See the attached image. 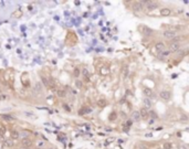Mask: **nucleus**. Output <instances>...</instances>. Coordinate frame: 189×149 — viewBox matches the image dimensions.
<instances>
[{"label":"nucleus","instance_id":"f3484780","mask_svg":"<svg viewBox=\"0 0 189 149\" xmlns=\"http://www.w3.org/2000/svg\"><path fill=\"white\" fill-rule=\"evenodd\" d=\"M13 146V140L12 139H6L4 141V147H8V148H10V147H12Z\"/></svg>","mask_w":189,"mask_h":149},{"label":"nucleus","instance_id":"bb28decb","mask_svg":"<svg viewBox=\"0 0 189 149\" xmlns=\"http://www.w3.org/2000/svg\"><path fill=\"white\" fill-rule=\"evenodd\" d=\"M132 124H133V123H132V120H127V122H125V124H124V127H125V128H126V127H131V126H132Z\"/></svg>","mask_w":189,"mask_h":149},{"label":"nucleus","instance_id":"dca6fc26","mask_svg":"<svg viewBox=\"0 0 189 149\" xmlns=\"http://www.w3.org/2000/svg\"><path fill=\"white\" fill-rule=\"evenodd\" d=\"M1 118L6 122H12L13 120V116L12 115H9V114H2L1 115Z\"/></svg>","mask_w":189,"mask_h":149},{"label":"nucleus","instance_id":"4be33fe9","mask_svg":"<svg viewBox=\"0 0 189 149\" xmlns=\"http://www.w3.org/2000/svg\"><path fill=\"white\" fill-rule=\"evenodd\" d=\"M127 75H128V67H127V66H124V67H123V73H122V76H123V78H125Z\"/></svg>","mask_w":189,"mask_h":149},{"label":"nucleus","instance_id":"2f4dec72","mask_svg":"<svg viewBox=\"0 0 189 149\" xmlns=\"http://www.w3.org/2000/svg\"><path fill=\"white\" fill-rule=\"evenodd\" d=\"M63 108L65 109V110H68V112H71V108H70V107L66 105V104H63Z\"/></svg>","mask_w":189,"mask_h":149},{"label":"nucleus","instance_id":"a211bd4d","mask_svg":"<svg viewBox=\"0 0 189 149\" xmlns=\"http://www.w3.org/2000/svg\"><path fill=\"white\" fill-rule=\"evenodd\" d=\"M169 54H170V51H169V50H164V51L160 52V54L158 55V58L164 59V58H166V56H168Z\"/></svg>","mask_w":189,"mask_h":149},{"label":"nucleus","instance_id":"c85d7f7f","mask_svg":"<svg viewBox=\"0 0 189 149\" xmlns=\"http://www.w3.org/2000/svg\"><path fill=\"white\" fill-rule=\"evenodd\" d=\"M75 84H76V87L77 88H82V85H83V84H82V82H81L80 80L75 81Z\"/></svg>","mask_w":189,"mask_h":149},{"label":"nucleus","instance_id":"cd10ccee","mask_svg":"<svg viewBox=\"0 0 189 149\" xmlns=\"http://www.w3.org/2000/svg\"><path fill=\"white\" fill-rule=\"evenodd\" d=\"M80 70H79V69H75V70H74V72H73V74H74V76H75V77H79V76H80Z\"/></svg>","mask_w":189,"mask_h":149},{"label":"nucleus","instance_id":"393cba45","mask_svg":"<svg viewBox=\"0 0 189 149\" xmlns=\"http://www.w3.org/2000/svg\"><path fill=\"white\" fill-rule=\"evenodd\" d=\"M34 88H36V92H41V91H42V85H41L39 82H36V87H34Z\"/></svg>","mask_w":189,"mask_h":149},{"label":"nucleus","instance_id":"6ab92c4d","mask_svg":"<svg viewBox=\"0 0 189 149\" xmlns=\"http://www.w3.org/2000/svg\"><path fill=\"white\" fill-rule=\"evenodd\" d=\"M107 105V102H106L105 99H98L97 101V106L98 107H101V108H103V107H105V106Z\"/></svg>","mask_w":189,"mask_h":149},{"label":"nucleus","instance_id":"ddd939ff","mask_svg":"<svg viewBox=\"0 0 189 149\" xmlns=\"http://www.w3.org/2000/svg\"><path fill=\"white\" fill-rule=\"evenodd\" d=\"M10 137L12 140H16V139H19V131L16 130V129H12L10 131Z\"/></svg>","mask_w":189,"mask_h":149},{"label":"nucleus","instance_id":"5701e85b","mask_svg":"<svg viewBox=\"0 0 189 149\" xmlns=\"http://www.w3.org/2000/svg\"><path fill=\"white\" fill-rule=\"evenodd\" d=\"M41 81H42V83H43V85L45 86V87H49V84H48V78L45 76H43V75H41Z\"/></svg>","mask_w":189,"mask_h":149},{"label":"nucleus","instance_id":"b1692460","mask_svg":"<svg viewBox=\"0 0 189 149\" xmlns=\"http://www.w3.org/2000/svg\"><path fill=\"white\" fill-rule=\"evenodd\" d=\"M82 75H83L84 77H86V78H88V75H90V73H88V70L87 69H83L82 70Z\"/></svg>","mask_w":189,"mask_h":149},{"label":"nucleus","instance_id":"f704fd0d","mask_svg":"<svg viewBox=\"0 0 189 149\" xmlns=\"http://www.w3.org/2000/svg\"><path fill=\"white\" fill-rule=\"evenodd\" d=\"M180 149H188V147H187L186 145H184V146H181V147H180Z\"/></svg>","mask_w":189,"mask_h":149},{"label":"nucleus","instance_id":"39448f33","mask_svg":"<svg viewBox=\"0 0 189 149\" xmlns=\"http://www.w3.org/2000/svg\"><path fill=\"white\" fill-rule=\"evenodd\" d=\"M159 97L163 101H169L171 98V93L169 91H161L159 93Z\"/></svg>","mask_w":189,"mask_h":149},{"label":"nucleus","instance_id":"9d476101","mask_svg":"<svg viewBox=\"0 0 189 149\" xmlns=\"http://www.w3.org/2000/svg\"><path fill=\"white\" fill-rule=\"evenodd\" d=\"M139 115H141V118H143V119H147V118L149 117L148 112H147V109L146 108L141 109V110H139Z\"/></svg>","mask_w":189,"mask_h":149},{"label":"nucleus","instance_id":"c9c22d12","mask_svg":"<svg viewBox=\"0 0 189 149\" xmlns=\"http://www.w3.org/2000/svg\"><path fill=\"white\" fill-rule=\"evenodd\" d=\"M20 149H31V148H28V147H22V148H20Z\"/></svg>","mask_w":189,"mask_h":149},{"label":"nucleus","instance_id":"7c9ffc66","mask_svg":"<svg viewBox=\"0 0 189 149\" xmlns=\"http://www.w3.org/2000/svg\"><path fill=\"white\" fill-rule=\"evenodd\" d=\"M148 115L150 117H153V118H157V115H156V113H155V112H150V113H148Z\"/></svg>","mask_w":189,"mask_h":149},{"label":"nucleus","instance_id":"7ed1b4c3","mask_svg":"<svg viewBox=\"0 0 189 149\" xmlns=\"http://www.w3.org/2000/svg\"><path fill=\"white\" fill-rule=\"evenodd\" d=\"M163 35L165 39H168V40H173L175 36L177 35V33H176V31H174V30H166V31H164Z\"/></svg>","mask_w":189,"mask_h":149},{"label":"nucleus","instance_id":"423d86ee","mask_svg":"<svg viewBox=\"0 0 189 149\" xmlns=\"http://www.w3.org/2000/svg\"><path fill=\"white\" fill-rule=\"evenodd\" d=\"M180 49V43L179 42H170L169 44V51L171 52H177Z\"/></svg>","mask_w":189,"mask_h":149},{"label":"nucleus","instance_id":"6e6552de","mask_svg":"<svg viewBox=\"0 0 189 149\" xmlns=\"http://www.w3.org/2000/svg\"><path fill=\"white\" fill-rule=\"evenodd\" d=\"M143 94L146 96V98H149V99H150V98H153V97L155 98V96H154V94H153V91H152L149 87H144L143 88Z\"/></svg>","mask_w":189,"mask_h":149},{"label":"nucleus","instance_id":"a878e982","mask_svg":"<svg viewBox=\"0 0 189 149\" xmlns=\"http://www.w3.org/2000/svg\"><path fill=\"white\" fill-rule=\"evenodd\" d=\"M171 148H173V145L170 142H165L164 144V149H171Z\"/></svg>","mask_w":189,"mask_h":149},{"label":"nucleus","instance_id":"2eb2a0df","mask_svg":"<svg viewBox=\"0 0 189 149\" xmlns=\"http://www.w3.org/2000/svg\"><path fill=\"white\" fill-rule=\"evenodd\" d=\"M143 104L145 105V107H144V108H146V109L152 107V101H150L149 98H146V97L144 98V99H143Z\"/></svg>","mask_w":189,"mask_h":149},{"label":"nucleus","instance_id":"f257e3e1","mask_svg":"<svg viewBox=\"0 0 189 149\" xmlns=\"http://www.w3.org/2000/svg\"><path fill=\"white\" fill-rule=\"evenodd\" d=\"M139 31L142 32V34H144L145 36H150L154 34V31L150 28H148V27L146 26H141L139 27Z\"/></svg>","mask_w":189,"mask_h":149},{"label":"nucleus","instance_id":"c756f323","mask_svg":"<svg viewBox=\"0 0 189 149\" xmlns=\"http://www.w3.org/2000/svg\"><path fill=\"white\" fill-rule=\"evenodd\" d=\"M116 117H117V114L116 113H112V115L109 116V120H114Z\"/></svg>","mask_w":189,"mask_h":149},{"label":"nucleus","instance_id":"f03ea898","mask_svg":"<svg viewBox=\"0 0 189 149\" xmlns=\"http://www.w3.org/2000/svg\"><path fill=\"white\" fill-rule=\"evenodd\" d=\"M21 83L22 85L24 86L26 88H28L30 86V78H29V74L27 72H24L21 75Z\"/></svg>","mask_w":189,"mask_h":149},{"label":"nucleus","instance_id":"aec40b11","mask_svg":"<svg viewBox=\"0 0 189 149\" xmlns=\"http://www.w3.org/2000/svg\"><path fill=\"white\" fill-rule=\"evenodd\" d=\"M132 117H133V119L134 120H139L141 119V115H139V112H134V113L132 114Z\"/></svg>","mask_w":189,"mask_h":149},{"label":"nucleus","instance_id":"412c9836","mask_svg":"<svg viewBox=\"0 0 189 149\" xmlns=\"http://www.w3.org/2000/svg\"><path fill=\"white\" fill-rule=\"evenodd\" d=\"M56 95H58L59 97H65L66 93H65V91H63V90H58V91H56Z\"/></svg>","mask_w":189,"mask_h":149},{"label":"nucleus","instance_id":"4468645a","mask_svg":"<svg viewBox=\"0 0 189 149\" xmlns=\"http://www.w3.org/2000/svg\"><path fill=\"white\" fill-rule=\"evenodd\" d=\"M171 13L170 9H168V8H163L161 10H160V15L163 16V17H168V16Z\"/></svg>","mask_w":189,"mask_h":149},{"label":"nucleus","instance_id":"9b49d317","mask_svg":"<svg viewBox=\"0 0 189 149\" xmlns=\"http://www.w3.org/2000/svg\"><path fill=\"white\" fill-rule=\"evenodd\" d=\"M31 134H32V131L31 130H22L21 133H19V138H20V137H21L22 139L27 138V137H29Z\"/></svg>","mask_w":189,"mask_h":149},{"label":"nucleus","instance_id":"72a5a7b5","mask_svg":"<svg viewBox=\"0 0 189 149\" xmlns=\"http://www.w3.org/2000/svg\"><path fill=\"white\" fill-rule=\"evenodd\" d=\"M6 98H7V95H1V96H0V99H1V101H4Z\"/></svg>","mask_w":189,"mask_h":149},{"label":"nucleus","instance_id":"f8f14e48","mask_svg":"<svg viewBox=\"0 0 189 149\" xmlns=\"http://www.w3.org/2000/svg\"><path fill=\"white\" fill-rule=\"evenodd\" d=\"M92 112V108L90 107H83L79 110V115H86V114H90Z\"/></svg>","mask_w":189,"mask_h":149},{"label":"nucleus","instance_id":"1a4fd4ad","mask_svg":"<svg viewBox=\"0 0 189 149\" xmlns=\"http://www.w3.org/2000/svg\"><path fill=\"white\" fill-rule=\"evenodd\" d=\"M165 47H166V45H165V43L164 42H157L156 44H155V50L156 51H158V52H161V51H164L165 50Z\"/></svg>","mask_w":189,"mask_h":149},{"label":"nucleus","instance_id":"0eeeda50","mask_svg":"<svg viewBox=\"0 0 189 149\" xmlns=\"http://www.w3.org/2000/svg\"><path fill=\"white\" fill-rule=\"evenodd\" d=\"M21 145L23 146V147H28V148H31V146L33 145V141L32 139L30 138V137H27V138H23L21 140Z\"/></svg>","mask_w":189,"mask_h":149},{"label":"nucleus","instance_id":"473e14b6","mask_svg":"<svg viewBox=\"0 0 189 149\" xmlns=\"http://www.w3.org/2000/svg\"><path fill=\"white\" fill-rule=\"evenodd\" d=\"M19 15H22L21 11H17V12H15V13H13V16H16V17H17V16H19Z\"/></svg>","mask_w":189,"mask_h":149},{"label":"nucleus","instance_id":"20e7f679","mask_svg":"<svg viewBox=\"0 0 189 149\" xmlns=\"http://www.w3.org/2000/svg\"><path fill=\"white\" fill-rule=\"evenodd\" d=\"M145 7L147 10H155V9L158 7V2H156V1H145L144 8Z\"/></svg>","mask_w":189,"mask_h":149}]
</instances>
